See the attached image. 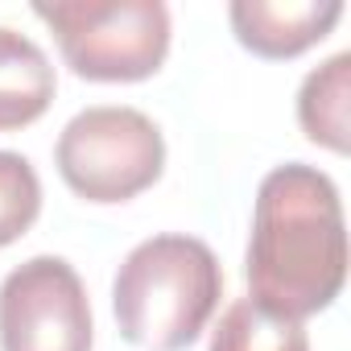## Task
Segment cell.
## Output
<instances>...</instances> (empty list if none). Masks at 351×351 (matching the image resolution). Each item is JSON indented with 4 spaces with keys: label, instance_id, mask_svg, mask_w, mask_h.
<instances>
[{
    "label": "cell",
    "instance_id": "6da1fadb",
    "mask_svg": "<svg viewBox=\"0 0 351 351\" xmlns=\"http://www.w3.org/2000/svg\"><path fill=\"white\" fill-rule=\"evenodd\" d=\"M347 281V228L339 186L289 161L265 173L248 240V298L285 318L322 314Z\"/></svg>",
    "mask_w": 351,
    "mask_h": 351
},
{
    "label": "cell",
    "instance_id": "7a4b0ae2",
    "mask_svg": "<svg viewBox=\"0 0 351 351\" xmlns=\"http://www.w3.org/2000/svg\"><path fill=\"white\" fill-rule=\"evenodd\" d=\"M223 298V269L195 236L141 240L112 281L120 335L145 351L191 347Z\"/></svg>",
    "mask_w": 351,
    "mask_h": 351
},
{
    "label": "cell",
    "instance_id": "3957f363",
    "mask_svg": "<svg viewBox=\"0 0 351 351\" xmlns=\"http://www.w3.org/2000/svg\"><path fill=\"white\" fill-rule=\"evenodd\" d=\"M54 29L66 66L91 83H141L169 54V9L161 0H58L34 5Z\"/></svg>",
    "mask_w": 351,
    "mask_h": 351
},
{
    "label": "cell",
    "instance_id": "277c9868",
    "mask_svg": "<svg viewBox=\"0 0 351 351\" xmlns=\"http://www.w3.org/2000/svg\"><path fill=\"white\" fill-rule=\"evenodd\" d=\"M54 161L62 182L87 203H128L149 191L165 169V141L161 128L120 104H99L79 112L58 145Z\"/></svg>",
    "mask_w": 351,
    "mask_h": 351
},
{
    "label": "cell",
    "instance_id": "5b68a950",
    "mask_svg": "<svg viewBox=\"0 0 351 351\" xmlns=\"http://www.w3.org/2000/svg\"><path fill=\"white\" fill-rule=\"evenodd\" d=\"M0 351H91V302L62 256H34L5 277Z\"/></svg>",
    "mask_w": 351,
    "mask_h": 351
},
{
    "label": "cell",
    "instance_id": "8992f818",
    "mask_svg": "<svg viewBox=\"0 0 351 351\" xmlns=\"http://www.w3.org/2000/svg\"><path fill=\"white\" fill-rule=\"evenodd\" d=\"M232 29L244 50L285 62L318 46L343 17L339 0H232Z\"/></svg>",
    "mask_w": 351,
    "mask_h": 351
},
{
    "label": "cell",
    "instance_id": "52a82bcc",
    "mask_svg": "<svg viewBox=\"0 0 351 351\" xmlns=\"http://www.w3.org/2000/svg\"><path fill=\"white\" fill-rule=\"evenodd\" d=\"M54 87L58 79L46 50L34 38L0 25V132L42 120L54 99Z\"/></svg>",
    "mask_w": 351,
    "mask_h": 351
},
{
    "label": "cell",
    "instance_id": "ba28073f",
    "mask_svg": "<svg viewBox=\"0 0 351 351\" xmlns=\"http://www.w3.org/2000/svg\"><path fill=\"white\" fill-rule=\"evenodd\" d=\"M347 108H351V54L343 50L302 79L298 124L314 145H322L330 153H347V145H351Z\"/></svg>",
    "mask_w": 351,
    "mask_h": 351
},
{
    "label": "cell",
    "instance_id": "9c48e42d",
    "mask_svg": "<svg viewBox=\"0 0 351 351\" xmlns=\"http://www.w3.org/2000/svg\"><path fill=\"white\" fill-rule=\"evenodd\" d=\"M211 351H310V339L298 318L240 298L219 314V326L211 330Z\"/></svg>",
    "mask_w": 351,
    "mask_h": 351
},
{
    "label": "cell",
    "instance_id": "30bf717a",
    "mask_svg": "<svg viewBox=\"0 0 351 351\" xmlns=\"http://www.w3.org/2000/svg\"><path fill=\"white\" fill-rule=\"evenodd\" d=\"M42 215V178L29 157L0 149V248L17 244Z\"/></svg>",
    "mask_w": 351,
    "mask_h": 351
}]
</instances>
